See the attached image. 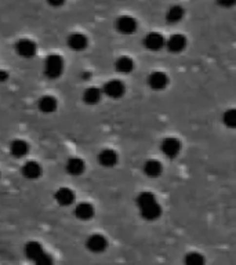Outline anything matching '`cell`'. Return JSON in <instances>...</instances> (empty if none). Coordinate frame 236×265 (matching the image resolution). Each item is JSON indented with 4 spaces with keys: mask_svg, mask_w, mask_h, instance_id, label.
<instances>
[{
    "mask_svg": "<svg viewBox=\"0 0 236 265\" xmlns=\"http://www.w3.org/2000/svg\"><path fill=\"white\" fill-rule=\"evenodd\" d=\"M169 83V78L164 72H160V71H156V72H152L148 78V84L151 86L152 90H163V88L167 86Z\"/></svg>",
    "mask_w": 236,
    "mask_h": 265,
    "instance_id": "cell-14",
    "label": "cell"
},
{
    "mask_svg": "<svg viewBox=\"0 0 236 265\" xmlns=\"http://www.w3.org/2000/svg\"><path fill=\"white\" fill-rule=\"evenodd\" d=\"M116 29L123 35H131L137 29V21L130 16H122L116 20Z\"/></svg>",
    "mask_w": 236,
    "mask_h": 265,
    "instance_id": "cell-8",
    "label": "cell"
},
{
    "mask_svg": "<svg viewBox=\"0 0 236 265\" xmlns=\"http://www.w3.org/2000/svg\"><path fill=\"white\" fill-rule=\"evenodd\" d=\"M10 152L11 155L17 158V159H21L28 155L29 152V144L24 141V140H14L11 144H10Z\"/></svg>",
    "mask_w": 236,
    "mask_h": 265,
    "instance_id": "cell-18",
    "label": "cell"
},
{
    "mask_svg": "<svg viewBox=\"0 0 236 265\" xmlns=\"http://www.w3.org/2000/svg\"><path fill=\"white\" fill-rule=\"evenodd\" d=\"M124 91H126V86L119 79H112V81L106 82L105 84H104V87H102V93L106 97L114 98V100H118V98L123 97Z\"/></svg>",
    "mask_w": 236,
    "mask_h": 265,
    "instance_id": "cell-5",
    "label": "cell"
},
{
    "mask_svg": "<svg viewBox=\"0 0 236 265\" xmlns=\"http://www.w3.org/2000/svg\"><path fill=\"white\" fill-rule=\"evenodd\" d=\"M65 169L68 174L71 176H80L84 173L86 170V163L81 158L74 156V158H69L65 163Z\"/></svg>",
    "mask_w": 236,
    "mask_h": 265,
    "instance_id": "cell-12",
    "label": "cell"
},
{
    "mask_svg": "<svg viewBox=\"0 0 236 265\" xmlns=\"http://www.w3.org/2000/svg\"><path fill=\"white\" fill-rule=\"evenodd\" d=\"M21 173L28 180H38L41 176L43 170H41V166L38 162L28 161L26 163H24V166L21 169Z\"/></svg>",
    "mask_w": 236,
    "mask_h": 265,
    "instance_id": "cell-15",
    "label": "cell"
},
{
    "mask_svg": "<svg viewBox=\"0 0 236 265\" xmlns=\"http://www.w3.org/2000/svg\"><path fill=\"white\" fill-rule=\"evenodd\" d=\"M16 53L21 57V58L29 60V58L36 56L38 46H36V43L33 41L24 38V39H20V41L16 43Z\"/></svg>",
    "mask_w": 236,
    "mask_h": 265,
    "instance_id": "cell-3",
    "label": "cell"
},
{
    "mask_svg": "<svg viewBox=\"0 0 236 265\" xmlns=\"http://www.w3.org/2000/svg\"><path fill=\"white\" fill-rule=\"evenodd\" d=\"M8 79V73L7 71H4V69H0V83H3V82H6Z\"/></svg>",
    "mask_w": 236,
    "mask_h": 265,
    "instance_id": "cell-25",
    "label": "cell"
},
{
    "mask_svg": "<svg viewBox=\"0 0 236 265\" xmlns=\"http://www.w3.org/2000/svg\"><path fill=\"white\" fill-rule=\"evenodd\" d=\"M115 68L119 73H130L134 69V61L130 57H119L115 62Z\"/></svg>",
    "mask_w": 236,
    "mask_h": 265,
    "instance_id": "cell-21",
    "label": "cell"
},
{
    "mask_svg": "<svg viewBox=\"0 0 236 265\" xmlns=\"http://www.w3.org/2000/svg\"><path fill=\"white\" fill-rule=\"evenodd\" d=\"M179 151H181V143L177 138L169 137V138H164L162 141V152L167 158H176Z\"/></svg>",
    "mask_w": 236,
    "mask_h": 265,
    "instance_id": "cell-10",
    "label": "cell"
},
{
    "mask_svg": "<svg viewBox=\"0 0 236 265\" xmlns=\"http://www.w3.org/2000/svg\"><path fill=\"white\" fill-rule=\"evenodd\" d=\"M98 163L102 167H114L115 164L118 163V153L115 152L114 149H102L101 152L98 153Z\"/></svg>",
    "mask_w": 236,
    "mask_h": 265,
    "instance_id": "cell-17",
    "label": "cell"
},
{
    "mask_svg": "<svg viewBox=\"0 0 236 265\" xmlns=\"http://www.w3.org/2000/svg\"><path fill=\"white\" fill-rule=\"evenodd\" d=\"M137 204H138L139 213L142 218L147 221H154L156 218L160 217L162 207L156 201L155 195L151 192H141L137 196Z\"/></svg>",
    "mask_w": 236,
    "mask_h": 265,
    "instance_id": "cell-1",
    "label": "cell"
},
{
    "mask_svg": "<svg viewBox=\"0 0 236 265\" xmlns=\"http://www.w3.org/2000/svg\"><path fill=\"white\" fill-rule=\"evenodd\" d=\"M86 247H87L90 253L98 254V253L105 251L106 247H108V241H106L105 236L101 235V233H93L86 241Z\"/></svg>",
    "mask_w": 236,
    "mask_h": 265,
    "instance_id": "cell-4",
    "label": "cell"
},
{
    "mask_svg": "<svg viewBox=\"0 0 236 265\" xmlns=\"http://www.w3.org/2000/svg\"><path fill=\"white\" fill-rule=\"evenodd\" d=\"M66 43H68V47L71 48V50H74V51H83L84 48H87V46H89V39L83 33L74 32L68 36Z\"/></svg>",
    "mask_w": 236,
    "mask_h": 265,
    "instance_id": "cell-7",
    "label": "cell"
},
{
    "mask_svg": "<svg viewBox=\"0 0 236 265\" xmlns=\"http://www.w3.org/2000/svg\"><path fill=\"white\" fill-rule=\"evenodd\" d=\"M162 163L155 161V159H151V161L145 162V164H144V173H145L148 177H151V178L159 177L162 174Z\"/></svg>",
    "mask_w": 236,
    "mask_h": 265,
    "instance_id": "cell-20",
    "label": "cell"
},
{
    "mask_svg": "<svg viewBox=\"0 0 236 265\" xmlns=\"http://www.w3.org/2000/svg\"><path fill=\"white\" fill-rule=\"evenodd\" d=\"M222 122L229 129H236V109H228L222 115Z\"/></svg>",
    "mask_w": 236,
    "mask_h": 265,
    "instance_id": "cell-24",
    "label": "cell"
},
{
    "mask_svg": "<svg viewBox=\"0 0 236 265\" xmlns=\"http://www.w3.org/2000/svg\"><path fill=\"white\" fill-rule=\"evenodd\" d=\"M182 17H184V8L179 7V6H173L167 10L166 20L169 24H177L178 21L182 20Z\"/></svg>",
    "mask_w": 236,
    "mask_h": 265,
    "instance_id": "cell-22",
    "label": "cell"
},
{
    "mask_svg": "<svg viewBox=\"0 0 236 265\" xmlns=\"http://www.w3.org/2000/svg\"><path fill=\"white\" fill-rule=\"evenodd\" d=\"M38 108L43 113L56 112L58 109V100L54 96L46 94L38 100Z\"/></svg>",
    "mask_w": 236,
    "mask_h": 265,
    "instance_id": "cell-11",
    "label": "cell"
},
{
    "mask_svg": "<svg viewBox=\"0 0 236 265\" xmlns=\"http://www.w3.org/2000/svg\"><path fill=\"white\" fill-rule=\"evenodd\" d=\"M94 213H96V209L94 206L89 203V202H80L75 206L74 214L75 217L79 218L81 221H87L90 218L94 217Z\"/></svg>",
    "mask_w": 236,
    "mask_h": 265,
    "instance_id": "cell-9",
    "label": "cell"
},
{
    "mask_svg": "<svg viewBox=\"0 0 236 265\" xmlns=\"http://www.w3.org/2000/svg\"><path fill=\"white\" fill-rule=\"evenodd\" d=\"M54 199L57 202L59 206L62 207H68L71 204H74L75 199H76V195L71 189V188H66V186H62V188H58L56 193H54Z\"/></svg>",
    "mask_w": 236,
    "mask_h": 265,
    "instance_id": "cell-6",
    "label": "cell"
},
{
    "mask_svg": "<svg viewBox=\"0 0 236 265\" xmlns=\"http://www.w3.org/2000/svg\"><path fill=\"white\" fill-rule=\"evenodd\" d=\"M166 44V41L160 33L151 32L144 38V46L151 51H157Z\"/></svg>",
    "mask_w": 236,
    "mask_h": 265,
    "instance_id": "cell-13",
    "label": "cell"
},
{
    "mask_svg": "<svg viewBox=\"0 0 236 265\" xmlns=\"http://www.w3.org/2000/svg\"><path fill=\"white\" fill-rule=\"evenodd\" d=\"M64 66H65V61L59 54H50V56L46 57V60L43 62L44 75L49 79L59 78L64 72Z\"/></svg>",
    "mask_w": 236,
    "mask_h": 265,
    "instance_id": "cell-2",
    "label": "cell"
},
{
    "mask_svg": "<svg viewBox=\"0 0 236 265\" xmlns=\"http://www.w3.org/2000/svg\"><path fill=\"white\" fill-rule=\"evenodd\" d=\"M206 264V260L200 254V253H196V251H192V253H188L185 258H184V265H204Z\"/></svg>",
    "mask_w": 236,
    "mask_h": 265,
    "instance_id": "cell-23",
    "label": "cell"
},
{
    "mask_svg": "<svg viewBox=\"0 0 236 265\" xmlns=\"http://www.w3.org/2000/svg\"><path fill=\"white\" fill-rule=\"evenodd\" d=\"M166 46L171 53H181L184 48L187 47V38L181 33L173 35L166 41Z\"/></svg>",
    "mask_w": 236,
    "mask_h": 265,
    "instance_id": "cell-16",
    "label": "cell"
},
{
    "mask_svg": "<svg viewBox=\"0 0 236 265\" xmlns=\"http://www.w3.org/2000/svg\"><path fill=\"white\" fill-rule=\"evenodd\" d=\"M102 97V90L98 87H89L83 93V101L87 105H96L101 101Z\"/></svg>",
    "mask_w": 236,
    "mask_h": 265,
    "instance_id": "cell-19",
    "label": "cell"
}]
</instances>
